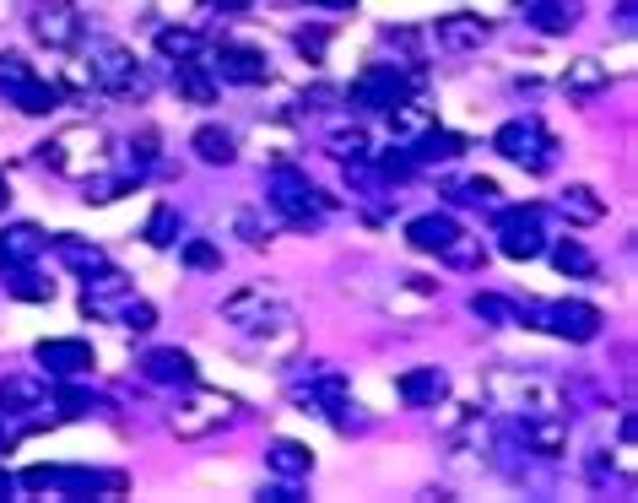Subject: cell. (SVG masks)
Here are the masks:
<instances>
[{
    "label": "cell",
    "mask_w": 638,
    "mask_h": 503,
    "mask_svg": "<svg viewBox=\"0 0 638 503\" xmlns=\"http://www.w3.org/2000/svg\"><path fill=\"white\" fill-rule=\"evenodd\" d=\"M55 401L65 406V417H87V412H98V395H87V390H71V385H55Z\"/></svg>",
    "instance_id": "cell-38"
},
{
    "label": "cell",
    "mask_w": 638,
    "mask_h": 503,
    "mask_svg": "<svg viewBox=\"0 0 638 503\" xmlns=\"http://www.w3.org/2000/svg\"><path fill=\"white\" fill-rule=\"evenodd\" d=\"M265 466L282 476V482H298V476L314 471V449L298 444V439H276L271 449H265Z\"/></svg>",
    "instance_id": "cell-20"
},
{
    "label": "cell",
    "mask_w": 638,
    "mask_h": 503,
    "mask_svg": "<svg viewBox=\"0 0 638 503\" xmlns=\"http://www.w3.org/2000/svg\"><path fill=\"white\" fill-rule=\"evenodd\" d=\"M557 206H563V217H568V222H601V217H606V201L590 190V184H568Z\"/></svg>",
    "instance_id": "cell-26"
},
{
    "label": "cell",
    "mask_w": 638,
    "mask_h": 503,
    "mask_svg": "<svg viewBox=\"0 0 638 503\" xmlns=\"http://www.w3.org/2000/svg\"><path fill=\"white\" fill-rule=\"evenodd\" d=\"M330 152H336L341 157V163H347V157H368V136H363V130H336V136H330Z\"/></svg>",
    "instance_id": "cell-40"
},
{
    "label": "cell",
    "mask_w": 638,
    "mask_h": 503,
    "mask_svg": "<svg viewBox=\"0 0 638 503\" xmlns=\"http://www.w3.org/2000/svg\"><path fill=\"white\" fill-rule=\"evenodd\" d=\"M493 147L509 157V163H520V168H530V174H547L552 168V136L536 125V119H509V125L493 136Z\"/></svg>",
    "instance_id": "cell-4"
},
{
    "label": "cell",
    "mask_w": 638,
    "mask_h": 503,
    "mask_svg": "<svg viewBox=\"0 0 638 503\" xmlns=\"http://www.w3.org/2000/svg\"><path fill=\"white\" fill-rule=\"evenodd\" d=\"M141 374L152 379V385H179V390L201 385V374H195V357H190V352H179V347H157V352H146V357H141Z\"/></svg>",
    "instance_id": "cell-13"
},
{
    "label": "cell",
    "mask_w": 638,
    "mask_h": 503,
    "mask_svg": "<svg viewBox=\"0 0 638 503\" xmlns=\"http://www.w3.org/2000/svg\"><path fill=\"white\" fill-rule=\"evenodd\" d=\"M44 401V385L38 379H0V406L6 412H33Z\"/></svg>",
    "instance_id": "cell-30"
},
{
    "label": "cell",
    "mask_w": 638,
    "mask_h": 503,
    "mask_svg": "<svg viewBox=\"0 0 638 503\" xmlns=\"http://www.w3.org/2000/svg\"><path fill=\"white\" fill-rule=\"evenodd\" d=\"M190 152L201 157V163H211V168H228L238 157V141H233V130H222V125H201L190 136Z\"/></svg>",
    "instance_id": "cell-22"
},
{
    "label": "cell",
    "mask_w": 638,
    "mask_h": 503,
    "mask_svg": "<svg viewBox=\"0 0 638 503\" xmlns=\"http://www.w3.org/2000/svg\"><path fill=\"white\" fill-rule=\"evenodd\" d=\"M438 255H444L449 266H460V271H476V266H482V260H487V249H482V238H471V233H455V238H449L444 249H438Z\"/></svg>",
    "instance_id": "cell-32"
},
{
    "label": "cell",
    "mask_w": 638,
    "mask_h": 503,
    "mask_svg": "<svg viewBox=\"0 0 638 503\" xmlns=\"http://www.w3.org/2000/svg\"><path fill=\"white\" fill-rule=\"evenodd\" d=\"M471 314L487 325H520V320H536V309H520L514 298H498V293H476L471 298Z\"/></svg>",
    "instance_id": "cell-25"
},
{
    "label": "cell",
    "mask_w": 638,
    "mask_h": 503,
    "mask_svg": "<svg viewBox=\"0 0 638 503\" xmlns=\"http://www.w3.org/2000/svg\"><path fill=\"white\" fill-rule=\"evenodd\" d=\"M184 266L190 271H222V249L211 244V238H190V244H184Z\"/></svg>",
    "instance_id": "cell-35"
},
{
    "label": "cell",
    "mask_w": 638,
    "mask_h": 503,
    "mask_svg": "<svg viewBox=\"0 0 638 503\" xmlns=\"http://www.w3.org/2000/svg\"><path fill=\"white\" fill-rule=\"evenodd\" d=\"M157 49H163L168 60H195L201 55V33L195 28H163L157 33Z\"/></svg>",
    "instance_id": "cell-33"
},
{
    "label": "cell",
    "mask_w": 638,
    "mask_h": 503,
    "mask_svg": "<svg viewBox=\"0 0 638 503\" xmlns=\"http://www.w3.org/2000/svg\"><path fill=\"white\" fill-rule=\"evenodd\" d=\"M292 395H298V401H314V406H325V412H336V406L347 401V379H336V374H314L309 385H298Z\"/></svg>",
    "instance_id": "cell-27"
},
{
    "label": "cell",
    "mask_w": 638,
    "mask_h": 503,
    "mask_svg": "<svg viewBox=\"0 0 638 503\" xmlns=\"http://www.w3.org/2000/svg\"><path fill=\"white\" fill-rule=\"evenodd\" d=\"M55 255H60L71 271H82V276L109 271V255H103L98 244H87V238H76V233H60V238H55Z\"/></svg>",
    "instance_id": "cell-23"
},
{
    "label": "cell",
    "mask_w": 638,
    "mask_h": 503,
    "mask_svg": "<svg viewBox=\"0 0 638 503\" xmlns=\"http://www.w3.org/2000/svg\"><path fill=\"white\" fill-rule=\"evenodd\" d=\"M541 320H547V330H557L563 341H574V347H584V341H595V336H601L606 314L595 309V303L563 298V303H552V309H541Z\"/></svg>",
    "instance_id": "cell-10"
},
{
    "label": "cell",
    "mask_w": 638,
    "mask_h": 503,
    "mask_svg": "<svg viewBox=\"0 0 638 503\" xmlns=\"http://www.w3.org/2000/svg\"><path fill=\"white\" fill-rule=\"evenodd\" d=\"M487 395L498 401V412H520V417H547L563 412L557 390L536 374H487Z\"/></svg>",
    "instance_id": "cell-3"
},
{
    "label": "cell",
    "mask_w": 638,
    "mask_h": 503,
    "mask_svg": "<svg viewBox=\"0 0 638 503\" xmlns=\"http://www.w3.org/2000/svg\"><path fill=\"white\" fill-rule=\"evenodd\" d=\"M444 395H449L444 368H411V374H401V401L406 406H438Z\"/></svg>",
    "instance_id": "cell-19"
},
{
    "label": "cell",
    "mask_w": 638,
    "mask_h": 503,
    "mask_svg": "<svg viewBox=\"0 0 638 503\" xmlns=\"http://www.w3.org/2000/svg\"><path fill=\"white\" fill-rule=\"evenodd\" d=\"M119 325L125 330H152L157 325V314H152V303H141V298H119Z\"/></svg>",
    "instance_id": "cell-36"
},
{
    "label": "cell",
    "mask_w": 638,
    "mask_h": 503,
    "mask_svg": "<svg viewBox=\"0 0 638 503\" xmlns=\"http://www.w3.org/2000/svg\"><path fill=\"white\" fill-rule=\"evenodd\" d=\"M38 249H44V233L33 222H17V228L0 233V266H33Z\"/></svg>",
    "instance_id": "cell-21"
},
{
    "label": "cell",
    "mask_w": 638,
    "mask_h": 503,
    "mask_svg": "<svg viewBox=\"0 0 638 503\" xmlns=\"http://www.w3.org/2000/svg\"><path fill=\"white\" fill-rule=\"evenodd\" d=\"M38 152H44V163L65 179H92L109 163V136L92 125H71V130H60V136H49Z\"/></svg>",
    "instance_id": "cell-1"
},
{
    "label": "cell",
    "mask_w": 638,
    "mask_h": 503,
    "mask_svg": "<svg viewBox=\"0 0 638 503\" xmlns=\"http://www.w3.org/2000/svg\"><path fill=\"white\" fill-rule=\"evenodd\" d=\"M211 71L222 76V82H233V87H260L265 76H271V65H265L260 49H244V44H222L217 49V65Z\"/></svg>",
    "instance_id": "cell-14"
},
{
    "label": "cell",
    "mask_w": 638,
    "mask_h": 503,
    "mask_svg": "<svg viewBox=\"0 0 638 503\" xmlns=\"http://www.w3.org/2000/svg\"><path fill=\"white\" fill-rule=\"evenodd\" d=\"M6 195H11V190H6V174H0V206H6Z\"/></svg>",
    "instance_id": "cell-48"
},
{
    "label": "cell",
    "mask_w": 638,
    "mask_h": 503,
    "mask_svg": "<svg viewBox=\"0 0 638 503\" xmlns=\"http://www.w3.org/2000/svg\"><path fill=\"white\" fill-rule=\"evenodd\" d=\"M552 266L568 271V276H595V255L579 244V238H563V244L552 249Z\"/></svg>",
    "instance_id": "cell-31"
},
{
    "label": "cell",
    "mask_w": 638,
    "mask_h": 503,
    "mask_svg": "<svg viewBox=\"0 0 638 503\" xmlns=\"http://www.w3.org/2000/svg\"><path fill=\"white\" fill-rule=\"evenodd\" d=\"M228 417H233V401H228V395L190 385V401L174 412V433H179V439H206V433H217Z\"/></svg>",
    "instance_id": "cell-7"
},
{
    "label": "cell",
    "mask_w": 638,
    "mask_h": 503,
    "mask_svg": "<svg viewBox=\"0 0 638 503\" xmlns=\"http://www.w3.org/2000/svg\"><path fill=\"white\" fill-rule=\"evenodd\" d=\"M179 92H184L190 103H211V98H217V87H211L206 65H195V60H179Z\"/></svg>",
    "instance_id": "cell-34"
},
{
    "label": "cell",
    "mask_w": 638,
    "mask_h": 503,
    "mask_svg": "<svg viewBox=\"0 0 638 503\" xmlns=\"http://www.w3.org/2000/svg\"><path fill=\"white\" fill-rule=\"evenodd\" d=\"M282 314H287V303L271 287H238V293L222 298V320L238 330H260L265 320H282Z\"/></svg>",
    "instance_id": "cell-9"
},
{
    "label": "cell",
    "mask_w": 638,
    "mask_h": 503,
    "mask_svg": "<svg viewBox=\"0 0 638 503\" xmlns=\"http://www.w3.org/2000/svg\"><path fill=\"white\" fill-rule=\"evenodd\" d=\"M271 206L282 211V217L292 222V228H319V211L336 206L330 195H319L309 179H298L292 168H282V174L271 179Z\"/></svg>",
    "instance_id": "cell-5"
},
{
    "label": "cell",
    "mask_w": 638,
    "mask_h": 503,
    "mask_svg": "<svg viewBox=\"0 0 638 503\" xmlns=\"http://www.w3.org/2000/svg\"><path fill=\"white\" fill-rule=\"evenodd\" d=\"M384 38H390L395 49H406V55H417V49H422V33H417V28H390Z\"/></svg>",
    "instance_id": "cell-43"
},
{
    "label": "cell",
    "mask_w": 638,
    "mask_h": 503,
    "mask_svg": "<svg viewBox=\"0 0 638 503\" xmlns=\"http://www.w3.org/2000/svg\"><path fill=\"white\" fill-rule=\"evenodd\" d=\"M11 98H17L22 114H49V109H60V87H55V82H38V76H33V82H22Z\"/></svg>",
    "instance_id": "cell-29"
},
{
    "label": "cell",
    "mask_w": 638,
    "mask_h": 503,
    "mask_svg": "<svg viewBox=\"0 0 638 503\" xmlns=\"http://www.w3.org/2000/svg\"><path fill=\"white\" fill-rule=\"evenodd\" d=\"M28 28H33L38 44H49V49H76V44H87L82 11H76L71 0H38V6L28 11Z\"/></svg>",
    "instance_id": "cell-6"
},
{
    "label": "cell",
    "mask_w": 638,
    "mask_h": 503,
    "mask_svg": "<svg viewBox=\"0 0 638 503\" xmlns=\"http://www.w3.org/2000/svg\"><path fill=\"white\" fill-rule=\"evenodd\" d=\"M460 201H482V206H493V201H498V184H493V179H465V184H460Z\"/></svg>",
    "instance_id": "cell-42"
},
{
    "label": "cell",
    "mask_w": 638,
    "mask_h": 503,
    "mask_svg": "<svg viewBox=\"0 0 638 503\" xmlns=\"http://www.w3.org/2000/svg\"><path fill=\"white\" fill-rule=\"evenodd\" d=\"M206 6H217V11H249L255 0H206Z\"/></svg>",
    "instance_id": "cell-45"
},
{
    "label": "cell",
    "mask_w": 638,
    "mask_h": 503,
    "mask_svg": "<svg viewBox=\"0 0 638 503\" xmlns=\"http://www.w3.org/2000/svg\"><path fill=\"white\" fill-rule=\"evenodd\" d=\"M22 82H33V65L22 60V55H11V49H6V55H0V87H6V92H17Z\"/></svg>",
    "instance_id": "cell-39"
},
{
    "label": "cell",
    "mask_w": 638,
    "mask_h": 503,
    "mask_svg": "<svg viewBox=\"0 0 638 503\" xmlns=\"http://www.w3.org/2000/svg\"><path fill=\"white\" fill-rule=\"evenodd\" d=\"M525 449L530 455H547L557 460L563 455V444H568V412H547V417H525Z\"/></svg>",
    "instance_id": "cell-17"
},
{
    "label": "cell",
    "mask_w": 638,
    "mask_h": 503,
    "mask_svg": "<svg viewBox=\"0 0 638 503\" xmlns=\"http://www.w3.org/2000/svg\"><path fill=\"white\" fill-rule=\"evenodd\" d=\"M174 233H179V211H174V206H157L152 222H146V238L163 249V244H174Z\"/></svg>",
    "instance_id": "cell-37"
},
{
    "label": "cell",
    "mask_w": 638,
    "mask_h": 503,
    "mask_svg": "<svg viewBox=\"0 0 638 503\" xmlns=\"http://www.w3.org/2000/svg\"><path fill=\"white\" fill-rule=\"evenodd\" d=\"M606 87H611V71L601 60H590V55L563 71V92H574V98H595V92H606Z\"/></svg>",
    "instance_id": "cell-24"
},
{
    "label": "cell",
    "mask_w": 638,
    "mask_h": 503,
    "mask_svg": "<svg viewBox=\"0 0 638 503\" xmlns=\"http://www.w3.org/2000/svg\"><path fill=\"white\" fill-rule=\"evenodd\" d=\"M465 152V141L460 136H449V130H428V136L417 141V163H455V157Z\"/></svg>",
    "instance_id": "cell-28"
},
{
    "label": "cell",
    "mask_w": 638,
    "mask_h": 503,
    "mask_svg": "<svg viewBox=\"0 0 638 503\" xmlns=\"http://www.w3.org/2000/svg\"><path fill=\"white\" fill-rule=\"evenodd\" d=\"M579 17H584V0H530V6H525V22L536 33H547V38L574 33Z\"/></svg>",
    "instance_id": "cell-16"
},
{
    "label": "cell",
    "mask_w": 638,
    "mask_h": 503,
    "mask_svg": "<svg viewBox=\"0 0 638 503\" xmlns=\"http://www.w3.org/2000/svg\"><path fill=\"white\" fill-rule=\"evenodd\" d=\"M433 38H438L444 49H482L487 38H493V22L476 17V11H449V17H438Z\"/></svg>",
    "instance_id": "cell-15"
},
{
    "label": "cell",
    "mask_w": 638,
    "mask_h": 503,
    "mask_svg": "<svg viewBox=\"0 0 638 503\" xmlns=\"http://www.w3.org/2000/svg\"><path fill=\"white\" fill-rule=\"evenodd\" d=\"M298 49H303V55H314V60H319V49H325V33H298Z\"/></svg>",
    "instance_id": "cell-44"
},
{
    "label": "cell",
    "mask_w": 638,
    "mask_h": 503,
    "mask_svg": "<svg viewBox=\"0 0 638 503\" xmlns=\"http://www.w3.org/2000/svg\"><path fill=\"white\" fill-rule=\"evenodd\" d=\"M401 98H406L401 65H368V71L352 82V103H357V109H395Z\"/></svg>",
    "instance_id": "cell-12"
},
{
    "label": "cell",
    "mask_w": 638,
    "mask_h": 503,
    "mask_svg": "<svg viewBox=\"0 0 638 503\" xmlns=\"http://www.w3.org/2000/svg\"><path fill=\"white\" fill-rule=\"evenodd\" d=\"M309 6H325V11H352L357 0H309Z\"/></svg>",
    "instance_id": "cell-46"
},
{
    "label": "cell",
    "mask_w": 638,
    "mask_h": 503,
    "mask_svg": "<svg viewBox=\"0 0 638 503\" xmlns=\"http://www.w3.org/2000/svg\"><path fill=\"white\" fill-rule=\"evenodd\" d=\"M11 493H17V476H11V471H0V498H11Z\"/></svg>",
    "instance_id": "cell-47"
},
{
    "label": "cell",
    "mask_w": 638,
    "mask_h": 503,
    "mask_svg": "<svg viewBox=\"0 0 638 503\" xmlns=\"http://www.w3.org/2000/svg\"><path fill=\"white\" fill-rule=\"evenodd\" d=\"M87 76H92V87H98V92H114V98H141V92H146V76H141L136 55H130L125 44H109V38L92 44Z\"/></svg>",
    "instance_id": "cell-2"
},
{
    "label": "cell",
    "mask_w": 638,
    "mask_h": 503,
    "mask_svg": "<svg viewBox=\"0 0 638 503\" xmlns=\"http://www.w3.org/2000/svg\"><path fill=\"white\" fill-rule=\"evenodd\" d=\"M33 357H38V363H44L55 379H76V374H92V368H98V352H92V341H82V336L38 341Z\"/></svg>",
    "instance_id": "cell-11"
},
{
    "label": "cell",
    "mask_w": 638,
    "mask_h": 503,
    "mask_svg": "<svg viewBox=\"0 0 638 503\" xmlns=\"http://www.w3.org/2000/svg\"><path fill=\"white\" fill-rule=\"evenodd\" d=\"M541 206H503L498 211V238H503V255L509 260H536L541 249Z\"/></svg>",
    "instance_id": "cell-8"
},
{
    "label": "cell",
    "mask_w": 638,
    "mask_h": 503,
    "mask_svg": "<svg viewBox=\"0 0 638 503\" xmlns=\"http://www.w3.org/2000/svg\"><path fill=\"white\" fill-rule=\"evenodd\" d=\"M11 293L17 298H28V303H44V298H55V287L49 282H38V276L28 266H17V282H11Z\"/></svg>",
    "instance_id": "cell-41"
},
{
    "label": "cell",
    "mask_w": 638,
    "mask_h": 503,
    "mask_svg": "<svg viewBox=\"0 0 638 503\" xmlns=\"http://www.w3.org/2000/svg\"><path fill=\"white\" fill-rule=\"evenodd\" d=\"M455 233H460V222L449 217V211H428V217H411L406 222V244L422 249V255H438Z\"/></svg>",
    "instance_id": "cell-18"
}]
</instances>
